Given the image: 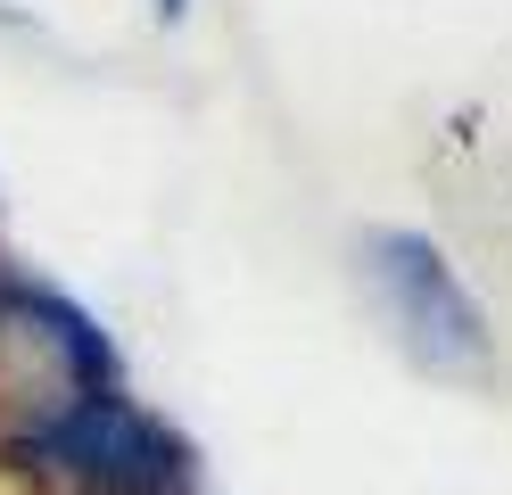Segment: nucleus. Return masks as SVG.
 I'll list each match as a JSON object with an SVG mask.
<instances>
[{
	"instance_id": "f257e3e1",
	"label": "nucleus",
	"mask_w": 512,
	"mask_h": 495,
	"mask_svg": "<svg viewBox=\"0 0 512 495\" xmlns=\"http://www.w3.org/2000/svg\"><path fill=\"white\" fill-rule=\"evenodd\" d=\"M25 471H58L83 495H182L190 487V438L141 413L124 388H67L42 421L9 446Z\"/></svg>"
},
{
	"instance_id": "f03ea898",
	"label": "nucleus",
	"mask_w": 512,
	"mask_h": 495,
	"mask_svg": "<svg viewBox=\"0 0 512 495\" xmlns=\"http://www.w3.org/2000/svg\"><path fill=\"white\" fill-rule=\"evenodd\" d=\"M364 273L389 306L397 347L422 363L430 380H488L496 372V330L488 306L463 289V273L446 264V248L413 223H372L364 231Z\"/></svg>"
},
{
	"instance_id": "7ed1b4c3",
	"label": "nucleus",
	"mask_w": 512,
	"mask_h": 495,
	"mask_svg": "<svg viewBox=\"0 0 512 495\" xmlns=\"http://www.w3.org/2000/svg\"><path fill=\"white\" fill-rule=\"evenodd\" d=\"M0 314H9L17 330H34V339L58 355V372H67V388H124V355L116 339L100 330V314L75 306L67 289H50V281H0Z\"/></svg>"
},
{
	"instance_id": "20e7f679",
	"label": "nucleus",
	"mask_w": 512,
	"mask_h": 495,
	"mask_svg": "<svg viewBox=\"0 0 512 495\" xmlns=\"http://www.w3.org/2000/svg\"><path fill=\"white\" fill-rule=\"evenodd\" d=\"M182 9H190V0H157V25H182Z\"/></svg>"
}]
</instances>
